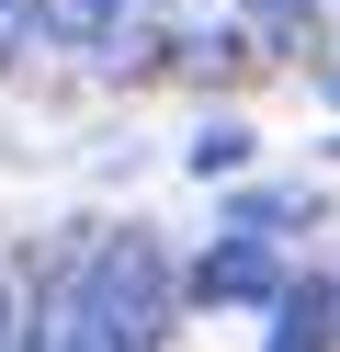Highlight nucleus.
Wrapping results in <instances>:
<instances>
[{
	"instance_id": "f257e3e1",
	"label": "nucleus",
	"mask_w": 340,
	"mask_h": 352,
	"mask_svg": "<svg viewBox=\"0 0 340 352\" xmlns=\"http://www.w3.org/2000/svg\"><path fill=\"white\" fill-rule=\"evenodd\" d=\"M159 318H170V261H159L148 228H113L45 284V329L34 352H148Z\"/></svg>"
},
{
	"instance_id": "f03ea898",
	"label": "nucleus",
	"mask_w": 340,
	"mask_h": 352,
	"mask_svg": "<svg viewBox=\"0 0 340 352\" xmlns=\"http://www.w3.org/2000/svg\"><path fill=\"white\" fill-rule=\"evenodd\" d=\"M193 296H204V307H272V296H284V261H272V239H261V228L216 239V250L193 261Z\"/></svg>"
},
{
	"instance_id": "7ed1b4c3",
	"label": "nucleus",
	"mask_w": 340,
	"mask_h": 352,
	"mask_svg": "<svg viewBox=\"0 0 340 352\" xmlns=\"http://www.w3.org/2000/svg\"><path fill=\"white\" fill-rule=\"evenodd\" d=\"M102 23H113V0H34L23 12L34 46H102Z\"/></svg>"
},
{
	"instance_id": "20e7f679",
	"label": "nucleus",
	"mask_w": 340,
	"mask_h": 352,
	"mask_svg": "<svg viewBox=\"0 0 340 352\" xmlns=\"http://www.w3.org/2000/svg\"><path fill=\"white\" fill-rule=\"evenodd\" d=\"M329 341V296H317V284H284V296H272V352H317Z\"/></svg>"
},
{
	"instance_id": "39448f33",
	"label": "nucleus",
	"mask_w": 340,
	"mask_h": 352,
	"mask_svg": "<svg viewBox=\"0 0 340 352\" xmlns=\"http://www.w3.org/2000/svg\"><path fill=\"white\" fill-rule=\"evenodd\" d=\"M238 160H249L238 125H204V137H193V170H204V182H216V170H238Z\"/></svg>"
},
{
	"instance_id": "423d86ee",
	"label": "nucleus",
	"mask_w": 340,
	"mask_h": 352,
	"mask_svg": "<svg viewBox=\"0 0 340 352\" xmlns=\"http://www.w3.org/2000/svg\"><path fill=\"white\" fill-rule=\"evenodd\" d=\"M23 12H34V0H0V34H23Z\"/></svg>"
},
{
	"instance_id": "0eeeda50",
	"label": "nucleus",
	"mask_w": 340,
	"mask_h": 352,
	"mask_svg": "<svg viewBox=\"0 0 340 352\" xmlns=\"http://www.w3.org/2000/svg\"><path fill=\"white\" fill-rule=\"evenodd\" d=\"M0 352H12V284H0Z\"/></svg>"
},
{
	"instance_id": "6e6552de",
	"label": "nucleus",
	"mask_w": 340,
	"mask_h": 352,
	"mask_svg": "<svg viewBox=\"0 0 340 352\" xmlns=\"http://www.w3.org/2000/svg\"><path fill=\"white\" fill-rule=\"evenodd\" d=\"M249 12H272V23H284V12H295V0H249Z\"/></svg>"
},
{
	"instance_id": "1a4fd4ad",
	"label": "nucleus",
	"mask_w": 340,
	"mask_h": 352,
	"mask_svg": "<svg viewBox=\"0 0 340 352\" xmlns=\"http://www.w3.org/2000/svg\"><path fill=\"white\" fill-rule=\"evenodd\" d=\"M329 102H340V69H329Z\"/></svg>"
}]
</instances>
